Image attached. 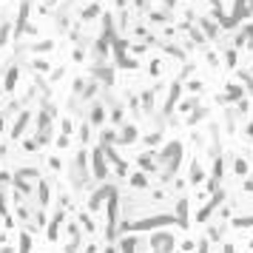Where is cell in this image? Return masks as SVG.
Listing matches in <instances>:
<instances>
[{
	"label": "cell",
	"mask_w": 253,
	"mask_h": 253,
	"mask_svg": "<svg viewBox=\"0 0 253 253\" xmlns=\"http://www.w3.org/2000/svg\"><path fill=\"white\" fill-rule=\"evenodd\" d=\"M154 248H159V251H154V253H171L174 239H171L168 234H159V236H154Z\"/></svg>",
	"instance_id": "1"
}]
</instances>
